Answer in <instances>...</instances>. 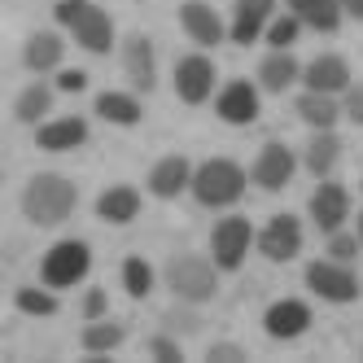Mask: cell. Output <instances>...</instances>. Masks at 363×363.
Wrapping results in <instances>:
<instances>
[{"label": "cell", "instance_id": "cell-30", "mask_svg": "<svg viewBox=\"0 0 363 363\" xmlns=\"http://www.w3.org/2000/svg\"><path fill=\"white\" fill-rule=\"evenodd\" d=\"M123 289L132 294V298H149V289H153V267L145 263V258H127L123 263Z\"/></svg>", "mask_w": 363, "mask_h": 363}, {"label": "cell", "instance_id": "cell-15", "mask_svg": "<svg viewBox=\"0 0 363 363\" xmlns=\"http://www.w3.org/2000/svg\"><path fill=\"white\" fill-rule=\"evenodd\" d=\"M215 110H219V118H223V123H232V127L254 123V118H258V88H254V84H245V79H232V84L219 92Z\"/></svg>", "mask_w": 363, "mask_h": 363}, {"label": "cell", "instance_id": "cell-27", "mask_svg": "<svg viewBox=\"0 0 363 363\" xmlns=\"http://www.w3.org/2000/svg\"><path fill=\"white\" fill-rule=\"evenodd\" d=\"M79 342H84V350L88 354H110V350H118L123 342H127V328L118 324V320H88V328L79 333Z\"/></svg>", "mask_w": 363, "mask_h": 363}, {"label": "cell", "instance_id": "cell-32", "mask_svg": "<svg viewBox=\"0 0 363 363\" xmlns=\"http://www.w3.org/2000/svg\"><path fill=\"white\" fill-rule=\"evenodd\" d=\"M149 359H162V363H184V346L175 342V337H167V333H158V337H149Z\"/></svg>", "mask_w": 363, "mask_h": 363}, {"label": "cell", "instance_id": "cell-10", "mask_svg": "<svg viewBox=\"0 0 363 363\" xmlns=\"http://www.w3.org/2000/svg\"><path fill=\"white\" fill-rule=\"evenodd\" d=\"M258 250H263V258H272V263H289V258H298L302 223L294 215H272L267 228L258 232Z\"/></svg>", "mask_w": 363, "mask_h": 363}, {"label": "cell", "instance_id": "cell-41", "mask_svg": "<svg viewBox=\"0 0 363 363\" xmlns=\"http://www.w3.org/2000/svg\"><path fill=\"white\" fill-rule=\"evenodd\" d=\"M359 189H363V184H359Z\"/></svg>", "mask_w": 363, "mask_h": 363}, {"label": "cell", "instance_id": "cell-36", "mask_svg": "<svg viewBox=\"0 0 363 363\" xmlns=\"http://www.w3.org/2000/svg\"><path fill=\"white\" fill-rule=\"evenodd\" d=\"M110 311V298H106V289H88V298H84V320H101Z\"/></svg>", "mask_w": 363, "mask_h": 363}, {"label": "cell", "instance_id": "cell-2", "mask_svg": "<svg viewBox=\"0 0 363 363\" xmlns=\"http://www.w3.org/2000/svg\"><path fill=\"white\" fill-rule=\"evenodd\" d=\"M53 13H57L62 27H70V35L79 40V48H88V53H110L114 48V22L101 5H92V0H57Z\"/></svg>", "mask_w": 363, "mask_h": 363}, {"label": "cell", "instance_id": "cell-11", "mask_svg": "<svg viewBox=\"0 0 363 363\" xmlns=\"http://www.w3.org/2000/svg\"><path fill=\"white\" fill-rule=\"evenodd\" d=\"M175 92H179V101H189V106H201V101L215 92V62L201 57V53L184 57L175 66Z\"/></svg>", "mask_w": 363, "mask_h": 363}, {"label": "cell", "instance_id": "cell-17", "mask_svg": "<svg viewBox=\"0 0 363 363\" xmlns=\"http://www.w3.org/2000/svg\"><path fill=\"white\" fill-rule=\"evenodd\" d=\"M302 84L311 88V92H346L350 88V66H346V57H337V53H324V57H315L306 70H302Z\"/></svg>", "mask_w": 363, "mask_h": 363}, {"label": "cell", "instance_id": "cell-21", "mask_svg": "<svg viewBox=\"0 0 363 363\" xmlns=\"http://www.w3.org/2000/svg\"><path fill=\"white\" fill-rule=\"evenodd\" d=\"M298 79H302V66L294 62L289 48H272V53L263 57V66H258V84H263L267 92H289Z\"/></svg>", "mask_w": 363, "mask_h": 363}, {"label": "cell", "instance_id": "cell-26", "mask_svg": "<svg viewBox=\"0 0 363 363\" xmlns=\"http://www.w3.org/2000/svg\"><path fill=\"white\" fill-rule=\"evenodd\" d=\"M96 114L106 118V123H114V127H136V123L145 118L140 101H136L132 92H101V96H96Z\"/></svg>", "mask_w": 363, "mask_h": 363}, {"label": "cell", "instance_id": "cell-31", "mask_svg": "<svg viewBox=\"0 0 363 363\" xmlns=\"http://www.w3.org/2000/svg\"><path fill=\"white\" fill-rule=\"evenodd\" d=\"M298 31H302V22H298L294 13H284V18H272V22H267V31H263V35H267L272 48H289V44L298 40Z\"/></svg>", "mask_w": 363, "mask_h": 363}, {"label": "cell", "instance_id": "cell-22", "mask_svg": "<svg viewBox=\"0 0 363 363\" xmlns=\"http://www.w3.org/2000/svg\"><path fill=\"white\" fill-rule=\"evenodd\" d=\"M62 53H66V44H62L57 31H35V35H27V44H22V62H27V70H35V74L57 70Z\"/></svg>", "mask_w": 363, "mask_h": 363}, {"label": "cell", "instance_id": "cell-14", "mask_svg": "<svg viewBox=\"0 0 363 363\" xmlns=\"http://www.w3.org/2000/svg\"><path fill=\"white\" fill-rule=\"evenodd\" d=\"M179 27H184L189 40L201 44V48H215V44L228 35L223 22H219V13L206 5V0H184V5H179Z\"/></svg>", "mask_w": 363, "mask_h": 363}, {"label": "cell", "instance_id": "cell-23", "mask_svg": "<svg viewBox=\"0 0 363 363\" xmlns=\"http://www.w3.org/2000/svg\"><path fill=\"white\" fill-rule=\"evenodd\" d=\"M298 118L306 127H315V132H324V127H337V118H346L342 114V101H337L333 92H302L298 96Z\"/></svg>", "mask_w": 363, "mask_h": 363}, {"label": "cell", "instance_id": "cell-9", "mask_svg": "<svg viewBox=\"0 0 363 363\" xmlns=\"http://www.w3.org/2000/svg\"><path fill=\"white\" fill-rule=\"evenodd\" d=\"M123 70H127V79H132L136 92H153L158 88V57H153V40L132 31L123 40Z\"/></svg>", "mask_w": 363, "mask_h": 363}, {"label": "cell", "instance_id": "cell-12", "mask_svg": "<svg viewBox=\"0 0 363 363\" xmlns=\"http://www.w3.org/2000/svg\"><path fill=\"white\" fill-rule=\"evenodd\" d=\"M263 328H267V337H276V342H294V337H302L311 328V306L298 302V298H280V302L267 306Z\"/></svg>", "mask_w": 363, "mask_h": 363}, {"label": "cell", "instance_id": "cell-8", "mask_svg": "<svg viewBox=\"0 0 363 363\" xmlns=\"http://www.w3.org/2000/svg\"><path fill=\"white\" fill-rule=\"evenodd\" d=\"M294 171H298L294 149H289V145H280V140H267L263 153L254 158V171H250V175H254V184H258V189L280 193V189L294 179Z\"/></svg>", "mask_w": 363, "mask_h": 363}, {"label": "cell", "instance_id": "cell-24", "mask_svg": "<svg viewBox=\"0 0 363 363\" xmlns=\"http://www.w3.org/2000/svg\"><path fill=\"white\" fill-rule=\"evenodd\" d=\"M96 215L106 219V223H132L140 215V193L132 184H114L96 197Z\"/></svg>", "mask_w": 363, "mask_h": 363}, {"label": "cell", "instance_id": "cell-28", "mask_svg": "<svg viewBox=\"0 0 363 363\" xmlns=\"http://www.w3.org/2000/svg\"><path fill=\"white\" fill-rule=\"evenodd\" d=\"M48 110H53V88L48 84H31V88H22V96H18V123H40Z\"/></svg>", "mask_w": 363, "mask_h": 363}, {"label": "cell", "instance_id": "cell-19", "mask_svg": "<svg viewBox=\"0 0 363 363\" xmlns=\"http://www.w3.org/2000/svg\"><path fill=\"white\" fill-rule=\"evenodd\" d=\"M289 13L302 22V27L324 31V35H333L337 27H342V18H346L342 0H289Z\"/></svg>", "mask_w": 363, "mask_h": 363}, {"label": "cell", "instance_id": "cell-40", "mask_svg": "<svg viewBox=\"0 0 363 363\" xmlns=\"http://www.w3.org/2000/svg\"><path fill=\"white\" fill-rule=\"evenodd\" d=\"M359 241H363V211H359Z\"/></svg>", "mask_w": 363, "mask_h": 363}, {"label": "cell", "instance_id": "cell-35", "mask_svg": "<svg viewBox=\"0 0 363 363\" xmlns=\"http://www.w3.org/2000/svg\"><path fill=\"white\" fill-rule=\"evenodd\" d=\"M206 363H245V350L237 342H215L206 350Z\"/></svg>", "mask_w": 363, "mask_h": 363}, {"label": "cell", "instance_id": "cell-29", "mask_svg": "<svg viewBox=\"0 0 363 363\" xmlns=\"http://www.w3.org/2000/svg\"><path fill=\"white\" fill-rule=\"evenodd\" d=\"M13 306L22 311V315H57V298L48 289H35V284H22V289L13 294Z\"/></svg>", "mask_w": 363, "mask_h": 363}, {"label": "cell", "instance_id": "cell-34", "mask_svg": "<svg viewBox=\"0 0 363 363\" xmlns=\"http://www.w3.org/2000/svg\"><path fill=\"white\" fill-rule=\"evenodd\" d=\"M342 114H346L354 127H363V84H350V88L342 92Z\"/></svg>", "mask_w": 363, "mask_h": 363}, {"label": "cell", "instance_id": "cell-33", "mask_svg": "<svg viewBox=\"0 0 363 363\" xmlns=\"http://www.w3.org/2000/svg\"><path fill=\"white\" fill-rule=\"evenodd\" d=\"M359 232H354V237H346V232L342 228H337V232H328V258H337V263H350V258L359 254Z\"/></svg>", "mask_w": 363, "mask_h": 363}, {"label": "cell", "instance_id": "cell-18", "mask_svg": "<svg viewBox=\"0 0 363 363\" xmlns=\"http://www.w3.org/2000/svg\"><path fill=\"white\" fill-rule=\"evenodd\" d=\"M272 9H276V0H237V18H232V40L237 44H254L258 35L267 31V22H272Z\"/></svg>", "mask_w": 363, "mask_h": 363}, {"label": "cell", "instance_id": "cell-13", "mask_svg": "<svg viewBox=\"0 0 363 363\" xmlns=\"http://www.w3.org/2000/svg\"><path fill=\"white\" fill-rule=\"evenodd\" d=\"M350 215V193L342 184H333V179H324V184L311 193V219H315L320 232H337L346 223Z\"/></svg>", "mask_w": 363, "mask_h": 363}, {"label": "cell", "instance_id": "cell-25", "mask_svg": "<svg viewBox=\"0 0 363 363\" xmlns=\"http://www.w3.org/2000/svg\"><path fill=\"white\" fill-rule=\"evenodd\" d=\"M337 158H342V140H337V132H333V127H324V132H315V136H311L306 140V171L311 175H328L333 167H337Z\"/></svg>", "mask_w": 363, "mask_h": 363}, {"label": "cell", "instance_id": "cell-5", "mask_svg": "<svg viewBox=\"0 0 363 363\" xmlns=\"http://www.w3.org/2000/svg\"><path fill=\"white\" fill-rule=\"evenodd\" d=\"M92 267V250L88 241H57L53 250L44 254V263H40V276L48 289H70V284H79Z\"/></svg>", "mask_w": 363, "mask_h": 363}, {"label": "cell", "instance_id": "cell-37", "mask_svg": "<svg viewBox=\"0 0 363 363\" xmlns=\"http://www.w3.org/2000/svg\"><path fill=\"white\" fill-rule=\"evenodd\" d=\"M167 324L179 328V333H197L201 328V320L193 315V311H167Z\"/></svg>", "mask_w": 363, "mask_h": 363}, {"label": "cell", "instance_id": "cell-1", "mask_svg": "<svg viewBox=\"0 0 363 363\" xmlns=\"http://www.w3.org/2000/svg\"><path fill=\"white\" fill-rule=\"evenodd\" d=\"M74 206H79V189L57 171H40V175L27 179V189H22V215H27L35 228L66 223L74 215Z\"/></svg>", "mask_w": 363, "mask_h": 363}, {"label": "cell", "instance_id": "cell-6", "mask_svg": "<svg viewBox=\"0 0 363 363\" xmlns=\"http://www.w3.org/2000/svg\"><path fill=\"white\" fill-rule=\"evenodd\" d=\"M250 245H254V228H250V219H241V215L219 219L215 232H211V258L219 263V272H237V267L245 263Z\"/></svg>", "mask_w": 363, "mask_h": 363}, {"label": "cell", "instance_id": "cell-38", "mask_svg": "<svg viewBox=\"0 0 363 363\" xmlns=\"http://www.w3.org/2000/svg\"><path fill=\"white\" fill-rule=\"evenodd\" d=\"M57 88H62V92H84V88H88V74H84V70H62V74H57Z\"/></svg>", "mask_w": 363, "mask_h": 363}, {"label": "cell", "instance_id": "cell-4", "mask_svg": "<svg viewBox=\"0 0 363 363\" xmlns=\"http://www.w3.org/2000/svg\"><path fill=\"white\" fill-rule=\"evenodd\" d=\"M167 284H171V294L179 302H211L215 289H219V263H211V258H197V254H179L171 258V267H167Z\"/></svg>", "mask_w": 363, "mask_h": 363}, {"label": "cell", "instance_id": "cell-3", "mask_svg": "<svg viewBox=\"0 0 363 363\" xmlns=\"http://www.w3.org/2000/svg\"><path fill=\"white\" fill-rule=\"evenodd\" d=\"M241 193H245V171L232 158H211L193 171V197L201 206H211V211L241 201Z\"/></svg>", "mask_w": 363, "mask_h": 363}, {"label": "cell", "instance_id": "cell-39", "mask_svg": "<svg viewBox=\"0 0 363 363\" xmlns=\"http://www.w3.org/2000/svg\"><path fill=\"white\" fill-rule=\"evenodd\" d=\"M342 9H346L350 18H363V0H342Z\"/></svg>", "mask_w": 363, "mask_h": 363}, {"label": "cell", "instance_id": "cell-16", "mask_svg": "<svg viewBox=\"0 0 363 363\" xmlns=\"http://www.w3.org/2000/svg\"><path fill=\"white\" fill-rule=\"evenodd\" d=\"M184 189H193V167H189L184 153H171V158H162L158 167L149 171V193L153 197L171 201V197H179Z\"/></svg>", "mask_w": 363, "mask_h": 363}, {"label": "cell", "instance_id": "cell-20", "mask_svg": "<svg viewBox=\"0 0 363 363\" xmlns=\"http://www.w3.org/2000/svg\"><path fill=\"white\" fill-rule=\"evenodd\" d=\"M88 140V123L84 118H53V123H44L40 132H35V145L48 149V153H66V149H79Z\"/></svg>", "mask_w": 363, "mask_h": 363}, {"label": "cell", "instance_id": "cell-7", "mask_svg": "<svg viewBox=\"0 0 363 363\" xmlns=\"http://www.w3.org/2000/svg\"><path fill=\"white\" fill-rule=\"evenodd\" d=\"M306 289L324 298V302H337V306H346L359 298V280L346 263H337V258H320V263H311L306 267Z\"/></svg>", "mask_w": 363, "mask_h": 363}]
</instances>
